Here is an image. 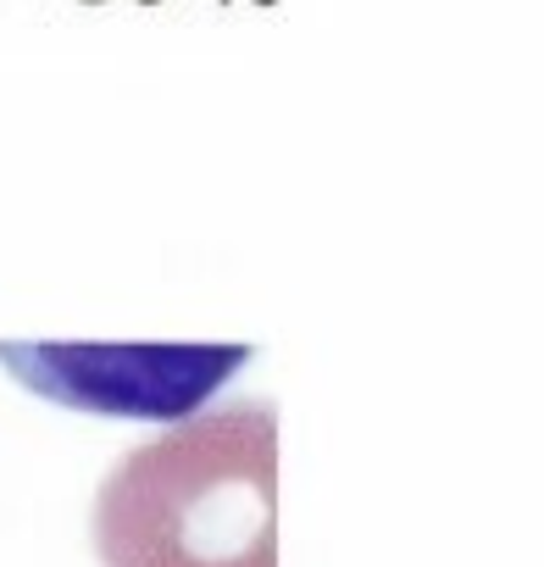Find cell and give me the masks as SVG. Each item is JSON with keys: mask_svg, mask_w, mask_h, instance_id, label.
Returning a JSON list of instances; mask_svg holds the SVG:
<instances>
[{"mask_svg": "<svg viewBox=\"0 0 544 567\" xmlns=\"http://www.w3.org/2000/svg\"><path fill=\"white\" fill-rule=\"evenodd\" d=\"M90 528L106 567H279V406L233 401L134 445Z\"/></svg>", "mask_w": 544, "mask_h": 567, "instance_id": "1", "label": "cell"}]
</instances>
